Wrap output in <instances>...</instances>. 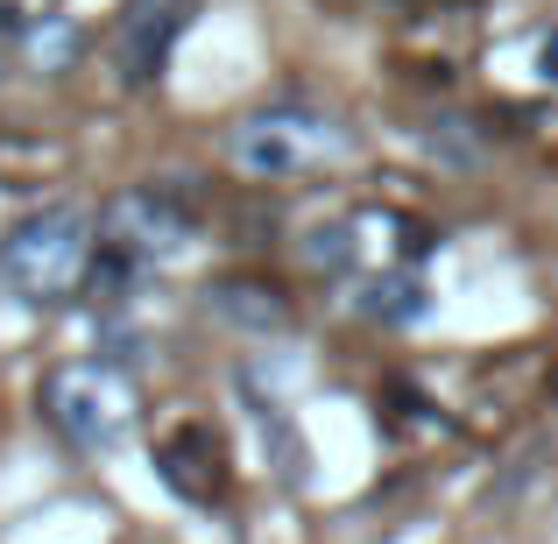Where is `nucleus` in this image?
Listing matches in <instances>:
<instances>
[{
  "mask_svg": "<svg viewBox=\"0 0 558 544\" xmlns=\"http://www.w3.org/2000/svg\"><path fill=\"white\" fill-rule=\"evenodd\" d=\"M99 255V227L85 205H36L0 233V290L22 304H64Z\"/></svg>",
  "mask_w": 558,
  "mask_h": 544,
  "instance_id": "1",
  "label": "nucleus"
},
{
  "mask_svg": "<svg viewBox=\"0 0 558 544\" xmlns=\"http://www.w3.org/2000/svg\"><path fill=\"white\" fill-rule=\"evenodd\" d=\"M191 241V213L170 191H156V184H142V191H121V198L99 213V247H113V255H128V262H163V255H178V247Z\"/></svg>",
  "mask_w": 558,
  "mask_h": 544,
  "instance_id": "4",
  "label": "nucleus"
},
{
  "mask_svg": "<svg viewBox=\"0 0 558 544\" xmlns=\"http://www.w3.org/2000/svg\"><path fill=\"white\" fill-rule=\"evenodd\" d=\"M163 481L178 495H191V503H213L219 495V438L205 432V424H184L163 446Z\"/></svg>",
  "mask_w": 558,
  "mask_h": 544,
  "instance_id": "6",
  "label": "nucleus"
},
{
  "mask_svg": "<svg viewBox=\"0 0 558 544\" xmlns=\"http://www.w3.org/2000/svg\"><path fill=\"white\" fill-rule=\"evenodd\" d=\"M71 50H78V28H71V22H50V28H28V57H36L43 71H50V64H64Z\"/></svg>",
  "mask_w": 558,
  "mask_h": 544,
  "instance_id": "8",
  "label": "nucleus"
},
{
  "mask_svg": "<svg viewBox=\"0 0 558 544\" xmlns=\"http://www.w3.org/2000/svg\"><path fill=\"white\" fill-rule=\"evenodd\" d=\"M213 312L233 318V326H247V333L283 326V298H276V290H262V283H219L213 290Z\"/></svg>",
  "mask_w": 558,
  "mask_h": 544,
  "instance_id": "7",
  "label": "nucleus"
},
{
  "mask_svg": "<svg viewBox=\"0 0 558 544\" xmlns=\"http://www.w3.org/2000/svg\"><path fill=\"white\" fill-rule=\"evenodd\" d=\"M191 8L198 0H128L121 22H113V64H121V85H156L178 50V36L191 28Z\"/></svg>",
  "mask_w": 558,
  "mask_h": 544,
  "instance_id": "5",
  "label": "nucleus"
},
{
  "mask_svg": "<svg viewBox=\"0 0 558 544\" xmlns=\"http://www.w3.org/2000/svg\"><path fill=\"white\" fill-rule=\"evenodd\" d=\"M135 382L107 361H64L43 375V418L57 424V438H71L78 452H107L135 432Z\"/></svg>",
  "mask_w": 558,
  "mask_h": 544,
  "instance_id": "2",
  "label": "nucleus"
},
{
  "mask_svg": "<svg viewBox=\"0 0 558 544\" xmlns=\"http://www.w3.org/2000/svg\"><path fill=\"white\" fill-rule=\"evenodd\" d=\"M347 149V128L332 113L304 107V99H283V107H262L247 121H233L227 156L247 170V178H304V170L332 164Z\"/></svg>",
  "mask_w": 558,
  "mask_h": 544,
  "instance_id": "3",
  "label": "nucleus"
}]
</instances>
